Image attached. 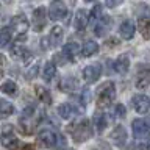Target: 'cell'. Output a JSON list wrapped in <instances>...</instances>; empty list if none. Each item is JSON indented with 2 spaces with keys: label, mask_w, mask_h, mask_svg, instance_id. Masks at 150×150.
I'll use <instances>...</instances> for the list:
<instances>
[{
  "label": "cell",
  "mask_w": 150,
  "mask_h": 150,
  "mask_svg": "<svg viewBox=\"0 0 150 150\" xmlns=\"http://www.w3.org/2000/svg\"><path fill=\"white\" fill-rule=\"evenodd\" d=\"M69 133L72 134V138L75 142H84V141L91 139L92 134H94V130H92V125L88 119H81L78 122H74L67 127Z\"/></svg>",
  "instance_id": "cell-1"
},
{
  "label": "cell",
  "mask_w": 150,
  "mask_h": 150,
  "mask_svg": "<svg viewBox=\"0 0 150 150\" xmlns=\"http://www.w3.org/2000/svg\"><path fill=\"white\" fill-rule=\"evenodd\" d=\"M114 98H116V86H114V83L112 81H105L100 86L98 94H97L98 106H102V108L110 106Z\"/></svg>",
  "instance_id": "cell-2"
},
{
  "label": "cell",
  "mask_w": 150,
  "mask_h": 150,
  "mask_svg": "<svg viewBox=\"0 0 150 150\" xmlns=\"http://www.w3.org/2000/svg\"><path fill=\"white\" fill-rule=\"evenodd\" d=\"M36 108H33V106H28L27 110H23V114L21 117V120H19V124H21V130L23 131V133H31L33 130H35V127H36V120H35V117H36Z\"/></svg>",
  "instance_id": "cell-3"
},
{
  "label": "cell",
  "mask_w": 150,
  "mask_h": 150,
  "mask_svg": "<svg viewBox=\"0 0 150 150\" xmlns=\"http://www.w3.org/2000/svg\"><path fill=\"white\" fill-rule=\"evenodd\" d=\"M2 145L8 150H16L19 145V139L13 133V127L8 124L2 128Z\"/></svg>",
  "instance_id": "cell-4"
},
{
  "label": "cell",
  "mask_w": 150,
  "mask_h": 150,
  "mask_svg": "<svg viewBox=\"0 0 150 150\" xmlns=\"http://www.w3.org/2000/svg\"><path fill=\"white\" fill-rule=\"evenodd\" d=\"M131 130H133L134 138H145L150 134V117H144V119H136L131 124Z\"/></svg>",
  "instance_id": "cell-5"
},
{
  "label": "cell",
  "mask_w": 150,
  "mask_h": 150,
  "mask_svg": "<svg viewBox=\"0 0 150 150\" xmlns=\"http://www.w3.org/2000/svg\"><path fill=\"white\" fill-rule=\"evenodd\" d=\"M49 16L52 21H61L67 16V6L63 3V0H53L49 8Z\"/></svg>",
  "instance_id": "cell-6"
},
{
  "label": "cell",
  "mask_w": 150,
  "mask_h": 150,
  "mask_svg": "<svg viewBox=\"0 0 150 150\" xmlns=\"http://www.w3.org/2000/svg\"><path fill=\"white\" fill-rule=\"evenodd\" d=\"M38 141H39V144L42 147L55 149L56 142H58V134L52 130H42V131H39V134H38Z\"/></svg>",
  "instance_id": "cell-7"
},
{
  "label": "cell",
  "mask_w": 150,
  "mask_h": 150,
  "mask_svg": "<svg viewBox=\"0 0 150 150\" xmlns=\"http://www.w3.org/2000/svg\"><path fill=\"white\" fill-rule=\"evenodd\" d=\"M11 30L16 33L17 36H21V35H25V31L28 30V21H27V17L23 16V14H17V16H14L11 19Z\"/></svg>",
  "instance_id": "cell-8"
},
{
  "label": "cell",
  "mask_w": 150,
  "mask_h": 150,
  "mask_svg": "<svg viewBox=\"0 0 150 150\" xmlns=\"http://www.w3.org/2000/svg\"><path fill=\"white\" fill-rule=\"evenodd\" d=\"M131 105H133L134 111H138L139 114H145L150 108V98L147 96L138 94V96H133V98H131Z\"/></svg>",
  "instance_id": "cell-9"
},
{
  "label": "cell",
  "mask_w": 150,
  "mask_h": 150,
  "mask_svg": "<svg viewBox=\"0 0 150 150\" xmlns=\"http://www.w3.org/2000/svg\"><path fill=\"white\" fill-rule=\"evenodd\" d=\"M45 8L44 6H39L33 11V30L35 31H42L45 28Z\"/></svg>",
  "instance_id": "cell-10"
},
{
  "label": "cell",
  "mask_w": 150,
  "mask_h": 150,
  "mask_svg": "<svg viewBox=\"0 0 150 150\" xmlns=\"http://www.w3.org/2000/svg\"><path fill=\"white\" fill-rule=\"evenodd\" d=\"M150 84V66H142L138 70V77H136V88L139 89H147Z\"/></svg>",
  "instance_id": "cell-11"
},
{
  "label": "cell",
  "mask_w": 150,
  "mask_h": 150,
  "mask_svg": "<svg viewBox=\"0 0 150 150\" xmlns=\"http://www.w3.org/2000/svg\"><path fill=\"white\" fill-rule=\"evenodd\" d=\"M111 23H112V21H111L110 16L100 17V21L97 22L96 28H94V33H96L98 38H105L108 35V31L111 30Z\"/></svg>",
  "instance_id": "cell-12"
},
{
  "label": "cell",
  "mask_w": 150,
  "mask_h": 150,
  "mask_svg": "<svg viewBox=\"0 0 150 150\" xmlns=\"http://www.w3.org/2000/svg\"><path fill=\"white\" fill-rule=\"evenodd\" d=\"M100 74H102L100 66H96V64L86 66V67L83 69V78L86 80L88 83H96L97 80L100 78Z\"/></svg>",
  "instance_id": "cell-13"
},
{
  "label": "cell",
  "mask_w": 150,
  "mask_h": 150,
  "mask_svg": "<svg viewBox=\"0 0 150 150\" xmlns=\"http://www.w3.org/2000/svg\"><path fill=\"white\" fill-rule=\"evenodd\" d=\"M91 17V14H88L86 9H78L75 13V19H74V27L77 31H83L88 25V21Z\"/></svg>",
  "instance_id": "cell-14"
},
{
  "label": "cell",
  "mask_w": 150,
  "mask_h": 150,
  "mask_svg": "<svg viewBox=\"0 0 150 150\" xmlns=\"http://www.w3.org/2000/svg\"><path fill=\"white\" fill-rule=\"evenodd\" d=\"M112 67L117 74H127L130 69V58L127 55H119L117 58L114 59V64H112Z\"/></svg>",
  "instance_id": "cell-15"
},
{
  "label": "cell",
  "mask_w": 150,
  "mask_h": 150,
  "mask_svg": "<svg viewBox=\"0 0 150 150\" xmlns=\"http://www.w3.org/2000/svg\"><path fill=\"white\" fill-rule=\"evenodd\" d=\"M127 138H128V136H127V130H125V127H122V125H117L111 133L112 142L116 145H119V147H122V145L127 142Z\"/></svg>",
  "instance_id": "cell-16"
},
{
  "label": "cell",
  "mask_w": 150,
  "mask_h": 150,
  "mask_svg": "<svg viewBox=\"0 0 150 150\" xmlns=\"http://www.w3.org/2000/svg\"><path fill=\"white\" fill-rule=\"evenodd\" d=\"M119 31H120V36L124 38V39L130 41V39H133V36H134L136 27H134V23L131 22V21H124V22L120 23Z\"/></svg>",
  "instance_id": "cell-17"
},
{
  "label": "cell",
  "mask_w": 150,
  "mask_h": 150,
  "mask_svg": "<svg viewBox=\"0 0 150 150\" xmlns=\"http://www.w3.org/2000/svg\"><path fill=\"white\" fill-rule=\"evenodd\" d=\"M47 41H49L50 47H58L61 44V41H63V28H61L59 25H55L53 28H52L50 36L47 38Z\"/></svg>",
  "instance_id": "cell-18"
},
{
  "label": "cell",
  "mask_w": 150,
  "mask_h": 150,
  "mask_svg": "<svg viewBox=\"0 0 150 150\" xmlns=\"http://www.w3.org/2000/svg\"><path fill=\"white\" fill-rule=\"evenodd\" d=\"M92 122H94V125H96V128H97L98 133H102V131L106 128V125H108V122H106V116H105V112H102V111L94 112Z\"/></svg>",
  "instance_id": "cell-19"
},
{
  "label": "cell",
  "mask_w": 150,
  "mask_h": 150,
  "mask_svg": "<svg viewBox=\"0 0 150 150\" xmlns=\"http://www.w3.org/2000/svg\"><path fill=\"white\" fill-rule=\"evenodd\" d=\"M55 74H56V66L53 61H47L45 66H44V70H42V78H44V81L45 83H49L53 80L55 77Z\"/></svg>",
  "instance_id": "cell-20"
},
{
  "label": "cell",
  "mask_w": 150,
  "mask_h": 150,
  "mask_svg": "<svg viewBox=\"0 0 150 150\" xmlns=\"http://www.w3.org/2000/svg\"><path fill=\"white\" fill-rule=\"evenodd\" d=\"M98 52V44L96 41H86L81 47V55L89 58V56H94Z\"/></svg>",
  "instance_id": "cell-21"
},
{
  "label": "cell",
  "mask_w": 150,
  "mask_h": 150,
  "mask_svg": "<svg viewBox=\"0 0 150 150\" xmlns=\"http://www.w3.org/2000/svg\"><path fill=\"white\" fill-rule=\"evenodd\" d=\"M77 88H78V81L74 77H66V78H63V81L59 83V89L64 92H72Z\"/></svg>",
  "instance_id": "cell-22"
},
{
  "label": "cell",
  "mask_w": 150,
  "mask_h": 150,
  "mask_svg": "<svg viewBox=\"0 0 150 150\" xmlns=\"http://www.w3.org/2000/svg\"><path fill=\"white\" fill-rule=\"evenodd\" d=\"M138 30L145 39H150V17H139Z\"/></svg>",
  "instance_id": "cell-23"
},
{
  "label": "cell",
  "mask_w": 150,
  "mask_h": 150,
  "mask_svg": "<svg viewBox=\"0 0 150 150\" xmlns=\"http://www.w3.org/2000/svg\"><path fill=\"white\" fill-rule=\"evenodd\" d=\"M78 50H80V47H78L77 42H67V44L63 47V53L66 55V58L69 61L75 58V55L78 53Z\"/></svg>",
  "instance_id": "cell-24"
},
{
  "label": "cell",
  "mask_w": 150,
  "mask_h": 150,
  "mask_svg": "<svg viewBox=\"0 0 150 150\" xmlns=\"http://www.w3.org/2000/svg\"><path fill=\"white\" fill-rule=\"evenodd\" d=\"M2 91L3 94H6V96H17V92H19V88H17V84L13 81V80H8V81H3L2 84Z\"/></svg>",
  "instance_id": "cell-25"
},
{
  "label": "cell",
  "mask_w": 150,
  "mask_h": 150,
  "mask_svg": "<svg viewBox=\"0 0 150 150\" xmlns=\"http://www.w3.org/2000/svg\"><path fill=\"white\" fill-rule=\"evenodd\" d=\"M35 92H36V96H38L39 100H42L44 103H47V105H50V103H52V96H50V92H49V89H47V88L36 86Z\"/></svg>",
  "instance_id": "cell-26"
},
{
  "label": "cell",
  "mask_w": 150,
  "mask_h": 150,
  "mask_svg": "<svg viewBox=\"0 0 150 150\" xmlns=\"http://www.w3.org/2000/svg\"><path fill=\"white\" fill-rule=\"evenodd\" d=\"M58 114L63 117V119H70L74 114V106L70 103H61L58 106Z\"/></svg>",
  "instance_id": "cell-27"
},
{
  "label": "cell",
  "mask_w": 150,
  "mask_h": 150,
  "mask_svg": "<svg viewBox=\"0 0 150 150\" xmlns=\"http://www.w3.org/2000/svg\"><path fill=\"white\" fill-rule=\"evenodd\" d=\"M16 111V108H14L13 103H9L8 100H0V112H2V117H8L11 116L13 112Z\"/></svg>",
  "instance_id": "cell-28"
},
{
  "label": "cell",
  "mask_w": 150,
  "mask_h": 150,
  "mask_svg": "<svg viewBox=\"0 0 150 150\" xmlns=\"http://www.w3.org/2000/svg\"><path fill=\"white\" fill-rule=\"evenodd\" d=\"M13 39V30L9 27H3L2 28V33H0V45L2 47H6L8 42Z\"/></svg>",
  "instance_id": "cell-29"
},
{
  "label": "cell",
  "mask_w": 150,
  "mask_h": 150,
  "mask_svg": "<svg viewBox=\"0 0 150 150\" xmlns=\"http://www.w3.org/2000/svg\"><path fill=\"white\" fill-rule=\"evenodd\" d=\"M66 147H67V141H66V138H64V136H61V134H58V142H56L55 150H63Z\"/></svg>",
  "instance_id": "cell-30"
},
{
  "label": "cell",
  "mask_w": 150,
  "mask_h": 150,
  "mask_svg": "<svg viewBox=\"0 0 150 150\" xmlns=\"http://www.w3.org/2000/svg\"><path fill=\"white\" fill-rule=\"evenodd\" d=\"M102 5H96L92 9H91V19H97V17H100L102 16Z\"/></svg>",
  "instance_id": "cell-31"
},
{
  "label": "cell",
  "mask_w": 150,
  "mask_h": 150,
  "mask_svg": "<svg viewBox=\"0 0 150 150\" xmlns=\"http://www.w3.org/2000/svg\"><path fill=\"white\" fill-rule=\"evenodd\" d=\"M127 114V110H125V106L124 105H116V117H125Z\"/></svg>",
  "instance_id": "cell-32"
},
{
  "label": "cell",
  "mask_w": 150,
  "mask_h": 150,
  "mask_svg": "<svg viewBox=\"0 0 150 150\" xmlns=\"http://www.w3.org/2000/svg\"><path fill=\"white\" fill-rule=\"evenodd\" d=\"M36 74H38V66H33V67L27 72V77H25V78H27V80H33Z\"/></svg>",
  "instance_id": "cell-33"
},
{
  "label": "cell",
  "mask_w": 150,
  "mask_h": 150,
  "mask_svg": "<svg viewBox=\"0 0 150 150\" xmlns=\"http://www.w3.org/2000/svg\"><path fill=\"white\" fill-rule=\"evenodd\" d=\"M124 2V0H106V6L108 8H116V6H119V5Z\"/></svg>",
  "instance_id": "cell-34"
},
{
  "label": "cell",
  "mask_w": 150,
  "mask_h": 150,
  "mask_svg": "<svg viewBox=\"0 0 150 150\" xmlns=\"http://www.w3.org/2000/svg\"><path fill=\"white\" fill-rule=\"evenodd\" d=\"M88 102H89V91H88V89H83V91H81V103H83V105H86Z\"/></svg>",
  "instance_id": "cell-35"
},
{
  "label": "cell",
  "mask_w": 150,
  "mask_h": 150,
  "mask_svg": "<svg viewBox=\"0 0 150 150\" xmlns=\"http://www.w3.org/2000/svg\"><path fill=\"white\" fill-rule=\"evenodd\" d=\"M139 150H150V139H145L139 144Z\"/></svg>",
  "instance_id": "cell-36"
},
{
  "label": "cell",
  "mask_w": 150,
  "mask_h": 150,
  "mask_svg": "<svg viewBox=\"0 0 150 150\" xmlns=\"http://www.w3.org/2000/svg\"><path fill=\"white\" fill-rule=\"evenodd\" d=\"M22 150H33V145H25V147H22Z\"/></svg>",
  "instance_id": "cell-37"
},
{
  "label": "cell",
  "mask_w": 150,
  "mask_h": 150,
  "mask_svg": "<svg viewBox=\"0 0 150 150\" xmlns=\"http://www.w3.org/2000/svg\"><path fill=\"white\" fill-rule=\"evenodd\" d=\"M84 2H94V0H84Z\"/></svg>",
  "instance_id": "cell-38"
}]
</instances>
